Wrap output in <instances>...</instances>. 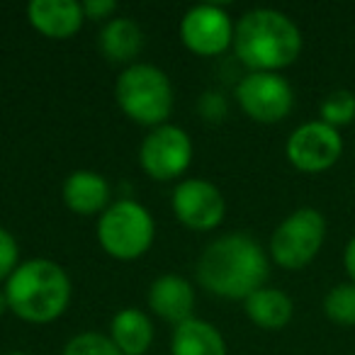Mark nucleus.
Listing matches in <instances>:
<instances>
[{"instance_id": "f257e3e1", "label": "nucleus", "mask_w": 355, "mask_h": 355, "mask_svg": "<svg viewBox=\"0 0 355 355\" xmlns=\"http://www.w3.org/2000/svg\"><path fill=\"white\" fill-rule=\"evenodd\" d=\"M198 280L224 300L246 302L268 280V256L248 234H227L209 243L198 261Z\"/></svg>"}, {"instance_id": "f03ea898", "label": "nucleus", "mask_w": 355, "mask_h": 355, "mask_svg": "<svg viewBox=\"0 0 355 355\" xmlns=\"http://www.w3.org/2000/svg\"><path fill=\"white\" fill-rule=\"evenodd\" d=\"M234 51L253 73H275L300 56L302 32L282 12L258 8L246 12L234 27Z\"/></svg>"}, {"instance_id": "7ed1b4c3", "label": "nucleus", "mask_w": 355, "mask_h": 355, "mask_svg": "<svg viewBox=\"0 0 355 355\" xmlns=\"http://www.w3.org/2000/svg\"><path fill=\"white\" fill-rule=\"evenodd\" d=\"M6 297L10 311L30 324H49L66 311L71 280L64 268L51 261H27L8 277Z\"/></svg>"}, {"instance_id": "20e7f679", "label": "nucleus", "mask_w": 355, "mask_h": 355, "mask_svg": "<svg viewBox=\"0 0 355 355\" xmlns=\"http://www.w3.org/2000/svg\"><path fill=\"white\" fill-rule=\"evenodd\" d=\"M114 95L129 119L146 127H161L173 110V88L161 69L134 64L117 78Z\"/></svg>"}, {"instance_id": "39448f33", "label": "nucleus", "mask_w": 355, "mask_h": 355, "mask_svg": "<svg viewBox=\"0 0 355 355\" xmlns=\"http://www.w3.org/2000/svg\"><path fill=\"white\" fill-rule=\"evenodd\" d=\"M100 246L117 261H134L153 243V219L134 200L110 205L98 224Z\"/></svg>"}, {"instance_id": "423d86ee", "label": "nucleus", "mask_w": 355, "mask_h": 355, "mask_svg": "<svg viewBox=\"0 0 355 355\" xmlns=\"http://www.w3.org/2000/svg\"><path fill=\"white\" fill-rule=\"evenodd\" d=\"M326 236V222L319 209L302 207L292 212L270 239V256L287 270H300L319 253Z\"/></svg>"}, {"instance_id": "0eeeda50", "label": "nucleus", "mask_w": 355, "mask_h": 355, "mask_svg": "<svg viewBox=\"0 0 355 355\" xmlns=\"http://www.w3.org/2000/svg\"><path fill=\"white\" fill-rule=\"evenodd\" d=\"M236 100L251 119L272 124L290 114L295 95L280 73H248L239 80Z\"/></svg>"}, {"instance_id": "6e6552de", "label": "nucleus", "mask_w": 355, "mask_h": 355, "mask_svg": "<svg viewBox=\"0 0 355 355\" xmlns=\"http://www.w3.org/2000/svg\"><path fill=\"white\" fill-rule=\"evenodd\" d=\"M141 168L153 180H173L188 171L193 161V141L180 127L161 124L141 144Z\"/></svg>"}, {"instance_id": "1a4fd4ad", "label": "nucleus", "mask_w": 355, "mask_h": 355, "mask_svg": "<svg viewBox=\"0 0 355 355\" xmlns=\"http://www.w3.org/2000/svg\"><path fill=\"white\" fill-rule=\"evenodd\" d=\"M343 153V139L338 129L319 122H306L287 139V158L302 173L329 171Z\"/></svg>"}, {"instance_id": "9d476101", "label": "nucleus", "mask_w": 355, "mask_h": 355, "mask_svg": "<svg viewBox=\"0 0 355 355\" xmlns=\"http://www.w3.org/2000/svg\"><path fill=\"white\" fill-rule=\"evenodd\" d=\"M180 37L190 51L200 56H217L234 44V27L227 10L217 6H198L185 12Z\"/></svg>"}, {"instance_id": "9b49d317", "label": "nucleus", "mask_w": 355, "mask_h": 355, "mask_svg": "<svg viewBox=\"0 0 355 355\" xmlns=\"http://www.w3.org/2000/svg\"><path fill=\"white\" fill-rule=\"evenodd\" d=\"M224 198L207 180H185L173 193V212L188 229L209 232L224 219Z\"/></svg>"}, {"instance_id": "f8f14e48", "label": "nucleus", "mask_w": 355, "mask_h": 355, "mask_svg": "<svg viewBox=\"0 0 355 355\" xmlns=\"http://www.w3.org/2000/svg\"><path fill=\"white\" fill-rule=\"evenodd\" d=\"M30 25L51 40L73 37L83 27L85 12L76 0H32L27 8Z\"/></svg>"}, {"instance_id": "ddd939ff", "label": "nucleus", "mask_w": 355, "mask_h": 355, "mask_svg": "<svg viewBox=\"0 0 355 355\" xmlns=\"http://www.w3.org/2000/svg\"><path fill=\"white\" fill-rule=\"evenodd\" d=\"M148 306L156 316L180 326L193 319L195 292L185 277L161 275L158 280H153L151 290H148Z\"/></svg>"}, {"instance_id": "4468645a", "label": "nucleus", "mask_w": 355, "mask_h": 355, "mask_svg": "<svg viewBox=\"0 0 355 355\" xmlns=\"http://www.w3.org/2000/svg\"><path fill=\"white\" fill-rule=\"evenodd\" d=\"M110 200V185L103 175L93 171H76L64 183V202L76 214H95L105 209Z\"/></svg>"}, {"instance_id": "2eb2a0df", "label": "nucleus", "mask_w": 355, "mask_h": 355, "mask_svg": "<svg viewBox=\"0 0 355 355\" xmlns=\"http://www.w3.org/2000/svg\"><path fill=\"white\" fill-rule=\"evenodd\" d=\"M171 350L173 355H227V343L212 324L188 319L173 331Z\"/></svg>"}, {"instance_id": "dca6fc26", "label": "nucleus", "mask_w": 355, "mask_h": 355, "mask_svg": "<svg viewBox=\"0 0 355 355\" xmlns=\"http://www.w3.org/2000/svg\"><path fill=\"white\" fill-rule=\"evenodd\" d=\"M144 46V35L139 25L129 17L110 20L100 32V51L107 61L114 64H127L134 56H139Z\"/></svg>"}, {"instance_id": "f3484780", "label": "nucleus", "mask_w": 355, "mask_h": 355, "mask_svg": "<svg viewBox=\"0 0 355 355\" xmlns=\"http://www.w3.org/2000/svg\"><path fill=\"white\" fill-rule=\"evenodd\" d=\"M243 306H246L248 319L261 329H282L292 319V300L275 287H261L243 302Z\"/></svg>"}, {"instance_id": "a211bd4d", "label": "nucleus", "mask_w": 355, "mask_h": 355, "mask_svg": "<svg viewBox=\"0 0 355 355\" xmlns=\"http://www.w3.org/2000/svg\"><path fill=\"white\" fill-rule=\"evenodd\" d=\"M110 331H112L110 338L124 355H144L153 340L151 319L139 309H122L112 319Z\"/></svg>"}, {"instance_id": "6ab92c4d", "label": "nucleus", "mask_w": 355, "mask_h": 355, "mask_svg": "<svg viewBox=\"0 0 355 355\" xmlns=\"http://www.w3.org/2000/svg\"><path fill=\"white\" fill-rule=\"evenodd\" d=\"M324 311L334 324L355 326V285H336L324 300Z\"/></svg>"}, {"instance_id": "aec40b11", "label": "nucleus", "mask_w": 355, "mask_h": 355, "mask_svg": "<svg viewBox=\"0 0 355 355\" xmlns=\"http://www.w3.org/2000/svg\"><path fill=\"white\" fill-rule=\"evenodd\" d=\"M355 119V93L350 90H334L321 103V122L338 129Z\"/></svg>"}, {"instance_id": "412c9836", "label": "nucleus", "mask_w": 355, "mask_h": 355, "mask_svg": "<svg viewBox=\"0 0 355 355\" xmlns=\"http://www.w3.org/2000/svg\"><path fill=\"white\" fill-rule=\"evenodd\" d=\"M64 355H124L122 350L114 345L112 338L103 334H93V331H85L78 334L66 343Z\"/></svg>"}, {"instance_id": "4be33fe9", "label": "nucleus", "mask_w": 355, "mask_h": 355, "mask_svg": "<svg viewBox=\"0 0 355 355\" xmlns=\"http://www.w3.org/2000/svg\"><path fill=\"white\" fill-rule=\"evenodd\" d=\"M17 258H20L17 241L12 239L10 232L0 229V282L8 280L17 270Z\"/></svg>"}, {"instance_id": "5701e85b", "label": "nucleus", "mask_w": 355, "mask_h": 355, "mask_svg": "<svg viewBox=\"0 0 355 355\" xmlns=\"http://www.w3.org/2000/svg\"><path fill=\"white\" fill-rule=\"evenodd\" d=\"M114 10H117L114 0H88L83 6L85 17H90V20H103V17L112 15Z\"/></svg>"}, {"instance_id": "b1692460", "label": "nucleus", "mask_w": 355, "mask_h": 355, "mask_svg": "<svg viewBox=\"0 0 355 355\" xmlns=\"http://www.w3.org/2000/svg\"><path fill=\"white\" fill-rule=\"evenodd\" d=\"M202 114L207 119H219V117H224V110H227V105H224V100H222V95H217V93H207V95H202Z\"/></svg>"}, {"instance_id": "393cba45", "label": "nucleus", "mask_w": 355, "mask_h": 355, "mask_svg": "<svg viewBox=\"0 0 355 355\" xmlns=\"http://www.w3.org/2000/svg\"><path fill=\"white\" fill-rule=\"evenodd\" d=\"M343 263H345V270H348L350 280H353V285H355V236L350 239V241H348V246H345Z\"/></svg>"}, {"instance_id": "a878e982", "label": "nucleus", "mask_w": 355, "mask_h": 355, "mask_svg": "<svg viewBox=\"0 0 355 355\" xmlns=\"http://www.w3.org/2000/svg\"><path fill=\"white\" fill-rule=\"evenodd\" d=\"M8 309H10V306H8V297H6V290H0V316L6 314Z\"/></svg>"}, {"instance_id": "bb28decb", "label": "nucleus", "mask_w": 355, "mask_h": 355, "mask_svg": "<svg viewBox=\"0 0 355 355\" xmlns=\"http://www.w3.org/2000/svg\"><path fill=\"white\" fill-rule=\"evenodd\" d=\"M10 355H27V353H10Z\"/></svg>"}]
</instances>
